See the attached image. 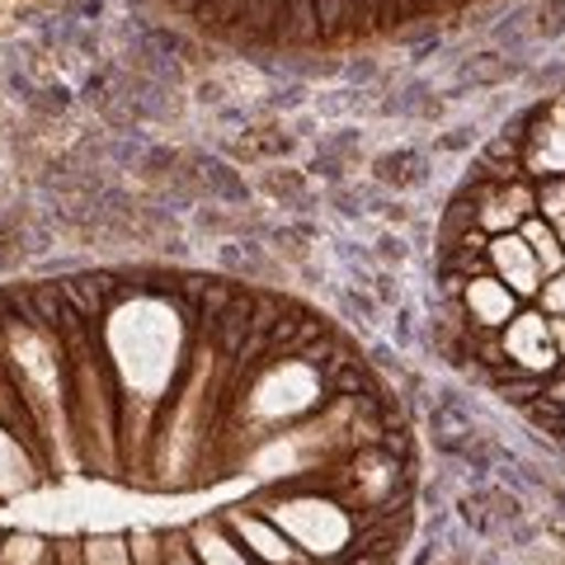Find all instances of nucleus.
<instances>
[{
    "instance_id": "1",
    "label": "nucleus",
    "mask_w": 565,
    "mask_h": 565,
    "mask_svg": "<svg viewBox=\"0 0 565 565\" xmlns=\"http://www.w3.org/2000/svg\"><path fill=\"white\" fill-rule=\"evenodd\" d=\"M500 349H504V373H527V377H552L556 373V344H552V326L537 307H519V316L500 330ZM500 377V373H494ZM490 377V382H494Z\"/></svg>"
},
{
    "instance_id": "2",
    "label": "nucleus",
    "mask_w": 565,
    "mask_h": 565,
    "mask_svg": "<svg viewBox=\"0 0 565 565\" xmlns=\"http://www.w3.org/2000/svg\"><path fill=\"white\" fill-rule=\"evenodd\" d=\"M486 274L500 278L523 307H533V297L542 292V269H537V259L519 232L486 236Z\"/></svg>"
},
{
    "instance_id": "3",
    "label": "nucleus",
    "mask_w": 565,
    "mask_h": 565,
    "mask_svg": "<svg viewBox=\"0 0 565 565\" xmlns=\"http://www.w3.org/2000/svg\"><path fill=\"white\" fill-rule=\"evenodd\" d=\"M519 236L527 241V250H533L537 269H542V282L565 269V250H561V241H556V226H552V222H542L537 212H533V217H523Z\"/></svg>"
},
{
    "instance_id": "4",
    "label": "nucleus",
    "mask_w": 565,
    "mask_h": 565,
    "mask_svg": "<svg viewBox=\"0 0 565 565\" xmlns=\"http://www.w3.org/2000/svg\"><path fill=\"white\" fill-rule=\"evenodd\" d=\"M537 193V217L542 222H565V174H546V180H533Z\"/></svg>"
},
{
    "instance_id": "5",
    "label": "nucleus",
    "mask_w": 565,
    "mask_h": 565,
    "mask_svg": "<svg viewBox=\"0 0 565 565\" xmlns=\"http://www.w3.org/2000/svg\"><path fill=\"white\" fill-rule=\"evenodd\" d=\"M533 307H537L542 316H565V269L542 282V292L533 297Z\"/></svg>"
},
{
    "instance_id": "6",
    "label": "nucleus",
    "mask_w": 565,
    "mask_h": 565,
    "mask_svg": "<svg viewBox=\"0 0 565 565\" xmlns=\"http://www.w3.org/2000/svg\"><path fill=\"white\" fill-rule=\"evenodd\" d=\"M552 326V344H556V359H565V316H546Z\"/></svg>"
},
{
    "instance_id": "7",
    "label": "nucleus",
    "mask_w": 565,
    "mask_h": 565,
    "mask_svg": "<svg viewBox=\"0 0 565 565\" xmlns=\"http://www.w3.org/2000/svg\"><path fill=\"white\" fill-rule=\"evenodd\" d=\"M556 241H561V250H565V222H556Z\"/></svg>"
},
{
    "instance_id": "8",
    "label": "nucleus",
    "mask_w": 565,
    "mask_h": 565,
    "mask_svg": "<svg viewBox=\"0 0 565 565\" xmlns=\"http://www.w3.org/2000/svg\"><path fill=\"white\" fill-rule=\"evenodd\" d=\"M561 411H565V405H561Z\"/></svg>"
}]
</instances>
